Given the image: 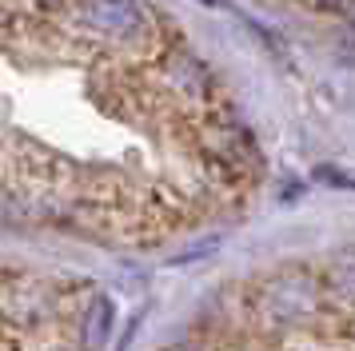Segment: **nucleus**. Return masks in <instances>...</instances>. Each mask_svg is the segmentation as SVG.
<instances>
[{"mask_svg": "<svg viewBox=\"0 0 355 351\" xmlns=\"http://www.w3.org/2000/svg\"><path fill=\"white\" fill-rule=\"evenodd\" d=\"M64 24L96 48H124L148 56L160 44V28L148 4L140 0H68Z\"/></svg>", "mask_w": 355, "mask_h": 351, "instance_id": "1", "label": "nucleus"}]
</instances>
